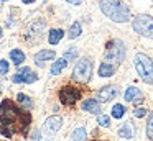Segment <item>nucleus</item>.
<instances>
[{"instance_id": "10", "label": "nucleus", "mask_w": 153, "mask_h": 141, "mask_svg": "<svg viewBox=\"0 0 153 141\" xmlns=\"http://www.w3.org/2000/svg\"><path fill=\"white\" fill-rule=\"evenodd\" d=\"M119 95V89L115 87V85H105V87H102L99 92H97V97H99L100 102H110L114 100V98Z\"/></svg>"}, {"instance_id": "29", "label": "nucleus", "mask_w": 153, "mask_h": 141, "mask_svg": "<svg viewBox=\"0 0 153 141\" xmlns=\"http://www.w3.org/2000/svg\"><path fill=\"white\" fill-rule=\"evenodd\" d=\"M22 2H23V3H33L35 0H22Z\"/></svg>"}, {"instance_id": "20", "label": "nucleus", "mask_w": 153, "mask_h": 141, "mask_svg": "<svg viewBox=\"0 0 153 141\" xmlns=\"http://www.w3.org/2000/svg\"><path fill=\"white\" fill-rule=\"evenodd\" d=\"M81 33H82L81 23H79V21H74L73 25L69 26V33H68V36H69V39H74V38H79Z\"/></svg>"}, {"instance_id": "30", "label": "nucleus", "mask_w": 153, "mask_h": 141, "mask_svg": "<svg viewBox=\"0 0 153 141\" xmlns=\"http://www.w3.org/2000/svg\"><path fill=\"white\" fill-rule=\"evenodd\" d=\"M0 38H2V26H0Z\"/></svg>"}, {"instance_id": "18", "label": "nucleus", "mask_w": 153, "mask_h": 141, "mask_svg": "<svg viewBox=\"0 0 153 141\" xmlns=\"http://www.w3.org/2000/svg\"><path fill=\"white\" fill-rule=\"evenodd\" d=\"M10 59L15 66H20L25 62V52L22 49H12L10 51Z\"/></svg>"}, {"instance_id": "2", "label": "nucleus", "mask_w": 153, "mask_h": 141, "mask_svg": "<svg viewBox=\"0 0 153 141\" xmlns=\"http://www.w3.org/2000/svg\"><path fill=\"white\" fill-rule=\"evenodd\" d=\"M100 12L115 23H127L130 20V8L122 0H100Z\"/></svg>"}, {"instance_id": "14", "label": "nucleus", "mask_w": 153, "mask_h": 141, "mask_svg": "<svg viewBox=\"0 0 153 141\" xmlns=\"http://www.w3.org/2000/svg\"><path fill=\"white\" fill-rule=\"evenodd\" d=\"M115 69L117 66L110 64V62H100L99 66V77H112L114 74H115Z\"/></svg>"}, {"instance_id": "8", "label": "nucleus", "mask_w": 153, "mask_h": 141, "mask_svg": "<svg viewBox=\"0 0 153 141\" xmlns=\"http://www.w3.org/2000/svg\"><path fill=\"white\" fill-rule=\"evenodd\" d=\"M12 80L15 84H33V82L38 80L36 72H33L30 67H22L17 71V74L12 77Z\"/></svg>"}, {"instance_id": "32", "label": "nucleus", "mask_w": 153, "mask_h": 141, "mask_svg": "<svg viewBox=\"0 0 153 141\" xmlns=\"http://www.w3.org/2000/svg\"><path fill=\"white\" fill-rule=\"evenodd\" d=\"M0 2H7V0H0Z\"/></svg>"}, {"instance_id": "6", "label": "nucleus", "mask_w": 153, "mask_h": 141, "mask_svg": "<svg viewBox=\"0 0 153 141\" xmlns=\"http://www.w3.org/2000/svg\"><path fill=\"white\" fill-rule=\"evenodd\" d=\"M132 26L138 35L153 39V16L150 15H137L132 21Z\"/></svg>"}, {"instance_id": "26", "label": "nucleus", "mask_w": 153, "mask_h": 141, "mask_svg": "<svg viewBox=\"0 0 153 141\" xmlns=\"http://www.w3.org/2000/svg\"><path fill=\"white\" fill-rule=\"evenodd\" d=\"M8 69H10V64H8V61L2 59V61H0V75L8 74Z\"/></svg>"}, {"instance_id": "22", "label": "nucleus", "mask_w": 153, "mask_h": 141, "mask_svg": "<svg viewBox=\"0 0 153 141\" xmlns=\"http://www.w3.org/2000/svg\"><path fill=\"white\" fill-rule=\"evenodd\" d=\"M125 115V107L122 103H115L112 107V117L114 118H122Z\"/></svg>"}, {"instance_id": "11", "label": "nucleus", "mask_w": 153, "mask_h": 141, "mask_svg": "<svg viewBox=\"0 0 153 141\" xmlns=\"http://www.w3.org/2000/svg\"><path fill=\"white\" fill-rule=\"evenodd\" d=\"M54 58H56V52L53 49H41V51H38L35 54V64L38 67H45L46 61H53Z\"/></svg>"}, {"instance_id": "12", "label": "nucleus", "mask_w": 153, "mask_h": 141, "mask_svg": "<svg viewBox=\"0 0 153 141\" xmlns=\"http://www.w3.org/2000/svg\"><path fill=\"white\" fill-rule=\"evenodd\" d=\"M125 100L127 102H133V103H142L143 102V95L140 92V89H137L135 85H130L128 89L125 90Z\"/></svg>"}, {"instance_id": "13", "label": "nucleus", "mask_w": 153, "mask_h": 141, "mask_svg": "<svg viewBox=\"0 0 153 141\" xmlns=\"http://www.w3.org/2000/svg\"><path fill=\"white\" fill-rule=\"evenodd\" d=\"M81 108L87 113H100V102L96 100V98H87V100L82 102Z\"/></svg>"}, {"instance_id": "7", "label": "nucleus", "mask_w": 153, "mask_h": 141, "mask_svg": "<svg viewBox=\"0 0 153 141\" xmlns=\"http://www.w3.org/2000/svg\"><path fill=\"white\" fill-rule=\"evenodd\" d=\"M81 95H82L81 89L74 87V85H64V87H61L59 92H58V97H59L61 103L68 105V107H71V105L76 103V102L81 98Z\"/></svg>"}, {"instance_id": "28", "label": "nucleus", "mask_w": 153, "mask_h": 141, "mask_svg": "<svg viewBox=\"0 0 153 141\" xmlns=\"http://www.w3.org/2000/svg\"><path fill=\"white\" fill-rule=\"evenodd\" d=\"M66 2L73 3V5H79V3H81V0H66Z\"/></svg>"}, {"instance_id": "4", "label": "nucleus", "mask_w": 153, "mask_h": 141, "mask_svg": "<svg viewBox=\"0 0 153 141\" xmlns=\"http://www.w3.org/2000/svg\"><path fill=\"white\" fill-rule=\"evenodd\" d=\"M135 69L138 72L140 79L146 84H153V61L143 52H138L135 56Z\"/></svg>"}, {"instance_id": "21", "label": "nucleus", "mask_w": 153, "mask_h": 141, "mask_svg": "<svg viewBox=\"0 0 153 141\" xmlns=\"http://www.w3.org/2000/svg\"><path fill=\"white\" fill-rule=\"evenodd\" d=\"M17 102L22 105V107L27 108V110H30V108L33 107V102H31V98L28 97V95H25V94H18V95H17Z\"/></svg>"}, {"instance_id": "1", "label": "nucleus", "mask_w": 153, "mask_h": 141, "mask_svg": "<svg viewBox=\"0 0 153 141\" xmlns=\"http://www.w3.org/2000/svg\"><path fill=\"white\" fill-rule=\"evenodd\" d=\"M31 123V115L28 111L18 108L10 98H5L0 103V126H5L15 133L17 131V125L20 130H27Z\"/></svg>"}, {"instance_id": "15", "label": "nucleus", "mask_w": 153, "mask_h": 141, "mask_svg": "<svg viewBox=\"0 0 153 141\" xmlns=\"http://www.w3.org/2000/svg\"><path fill=\"white\" fill-rule=\"evenodd\" d=\"M63 36H64V31L61 28H53V30H50V35H48V43L54 46L63 39Z\"/></svg>"}, {"instance_id": "25", "label": "nucleus", "mask_w": 153, "mask_h": 141, "mask_svg": "<svg viewBox=\"0 0 153 141\" xmlns=\"http://www.w3.org/2000/svg\"><path fill=\"white\" fill-rule=\"evenodd\" d=\"M97 123L107 128V126H110V118L107 117V115H99V117H97Z\"/></svg>"}, {"instance_id": "17", "label": "nucleus", "mask_w": 153, "mask_h": 141, "mask_svg": "<svg viewBox=\"0 0 153 141\" xmlns=\"http://www.w3.org/2000/svg\"><path fill=\"white\" fill-rule=\"evenodd\" d=\"M66 66H68V61H66L64 58H61V59H58V61H54L53 66H51V74H53V75L61 74V72L66 69Z\"/></svg>"}, {"instance_id": "5", "label": "nucleus", "mask_w": 153, "mask_h": 141, "mask_svg": "<svg viewBox=\"0 0 153 141\" xmlns=\"http://www.w3.org/2000/svg\"><path fill=\"white\" fill-rule=\"evenodd\" d=\"M91 74H92V61L89 58H81L73 69V80L79 82V84H86V82H89Z\"/></svg>"}, {"instance_id": "24", "label": "nucleus", "mask_w": 153, "mask_h": 141, "mask_svg": "<svg viewBox=\"0 0 153 141\" xmlns=\"http://www.w3.org/2000/svg\"><path fill=\"white\" fill-rule=\"evenodd\" d=\"M76 56H77V48H69L66 52H64L63 58L66 59V61H73V59L76 58Z\"/></svg>"}, {"instance_id": "27", "label": "nucleus", "mask_w": 153, "mask_h": 141, "mask_svg": "<svg viewBox=\"0 0 153 141\" xmlns=\"http://www.w3.org/2000/svg\"><path fill=\"white\" fill-rule=\"evenodd\" d=\"M146 113H148V110H146V108H143V107H140V108H135V110H133V115H135L137 118H143Z\"/></svg>"}, {"instance_id": "23", "label": "nucleus", "mask_w": 153, "mask_h": 141, "mask_svg": "<svg viewBox=\"0 0 153 141\" xmlns=\"http://www.w3.org/2000/svg\"><path fill=\"white\" fill-rule=\"evenodd\" d=\"M146 136L150 141H153V111L146 118Z\"/></svg>"}, {"instance_id": "9", "label": "nucleus", "mask_w": 153, "mask_h": 141, "mask_svg": "<svg viewBox=\"0 0 153 141\" xmlns=\"http://www.w3.org/2000/svg\"><path fill=\"white\" fill-rule=\"evenodd\" d=\"M61 126H63V118H61L59 115H53V117H50L45 121L43 131L48 134H53V133H56V131H59Z\"/></svg>"}, {"instance_id": "31", "label": "nucleus", "mask_w": 153, "mask_h": 141, "mask_svg": "<svg viewBox=\"0 0 153 141\" xmlns=\"http://www.w3.org/2000/svg\"><path fill=\"white\" fill-rule=\"evenodd\" d=\"M91 141H102V140H91Z\"/></svg>"}, {"instance_id": "3", "label": "nucleus", "mask_w": 153, "mask_h": 141, "mask_svg": "<svg viewBox=\"0 0 153 141\" xmlns=\"http://www.w3.org/2000/svg\"><path fill=\"white\" fill-rule=\"evenodd\" d=\"M125 52H127V48H125V44H123V41H120V39H112V41L105 46L104 61L110 62V64H114V66H119V64H122V61L125 59Z\"/></svg>"}, {"instance_id": "16", "label": "nucleus", "mask_w": 153, "mask_h": 141, "mask_svg": "<svg viewBox=\"0 0 153 141\" xmlns=\"http://www.w3.org/2000/svg\"><path fill=\"white\" fill-rule=\"evenodd\" d=\"M119 136L123 138V140H130V138L133 136V126L130 121H127V123H123L122 126L119 128Z\"/></svg>"}, {"instance_id": "19", "label": "nucleus", "mask_w": 153, "mask_h": 141, "mask_svg": "<svg viewBox=\"0 0 153 141\" xmlns=\"http://www.w3.org/2000/svg\"><path fill=\"white\" fill-rule=\"evenodd\" d=\"M86 138H87V133H86V128L84 126L74 128V131L71 133V141H84Z\"/></svg>"}]
</instances>
